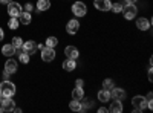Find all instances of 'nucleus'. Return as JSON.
<instances>
[{"mask_svg":"<svg viewBox=\"0 0 153 113\" xmlns=\"http://www.w3.org/2000/svg\"><path fill=\"white\" fill-rule=\"evenodd\" d=\"M78 29H80V21H78V20L72 18V20L68 21V24H66V31H68V34L75 35L76 32H78Z\"/></svg>","mask_w":153,"mask_h":113,"instance_id":"nucleus-9","label":"nucleus"},{"mask_svg":"<svg viewBox=\"0 0 153 113\" xmlns=\"http://www.w3.org/2000/svg\"><path fill=\"white\" fill-rule=\"evenodd\" d=\"M0 2H3V3H6V5H8L9 2H12V0H0Z\"/></svg>","mask_w":153,"mask_h":113,"instance_id":"nucleus-37","label":"nucleus"},{"mask_svg":"<svg viewBox=\"0 0 153 113\" xmlns=\"http://www.w3.org/2000/svg\"><path fill=\"white\" fill-rule=\"evenodd\" d=\"M22 11H23V9H22V5L17 3V2H14V0L8 3V14H9L11 17H19V16L22 14Z\"/></svg>","mask_w":153,"mask_h":113,"instance_id":"nucleus-5","label":"nucleus"},{"mask_svg":"<svg viewBox=\"0 0 153 113\" xmlns=\"http://www.w3.org/2000/svg\"><path fill=\"white\" fill-rule=\"evenodd\" d=\"M97 96H98V99H100L101 103H109L110 99H112V98H110V92H109V90H104V89L100 90Z\"/></svg>","mask_w":153,"mask_h":113,"instance_id":"nucleus-19","label":"nucleus"},{"mask_svg":"<svg viewBox=\"0 0 153 113\" xmlns=\"http://www.w3.org/2000/svg\"><path fill=\"white\" fill-rule=\"evenodd\" d=\"M94 6H95L98 11L106 12V11H110L112 2H110V0H94Z\"/></svg>","mask_w":153,"mask_h":113,"instance_id":"nucleus-7","label":"nucleus"},{"mask_svg":"<svg viewBox=\"0 0 153 113\" xmlns=\"http://www.w3.org/2000/svg\"><path fill=\"white\" fill-rule=\"evenodd\" d=\"M63 69L66 72H72L76 69V60H72V58H66L63 61Z\"/></svg>","mask_w":153,"mask_h":113,"instance_id":"nucleus-15","label":"nucleus"},{"mask_svg":"<svg viewBox=\"0 0 153 113\" xmlns=\"http://www.w3.org/2000/svg\"><path fill=\"white\" fill-rule=\"evenodd\" d=\"M107 110L112 112V113H121V112H123V104H121V101H118V99H113V103L110 104V107H109Z\"/></svg>","mask_w":153,"mask_h":113,"instance_id":"nucleus-17","label":"nucleus"},{"mask_svg":"<svg viewBox=\"0 0 153 113\" xmlns=\"http://www.w3.org/2000/svg\"><path fill=\"white\" fill-rule=\"evenodd\" d=\"M121 12H123V16H124L126 20H132L138 14V8L135 6V3H127L126 6H123V11Z\"/></svg>","mask_w":153,"mask_h":113,"instance_id":"nucleus-3","label":"nucleus"},{"mask_svg":"<svg viewBox=\"0 0 153 113\" xmlns=\"http://www.w3.org/2000/svg\"><path fill=\"white\" fill-rule=\"evenodd\" d=\"M5 72H8L9 75H12V73H16V72H17V61H16V60H12L11 57H9L8 61L5 63Z\"/></svg>","mask_w":153,"mask_h":113,"instance_id":"nucleus-13","label":"nucleus"},{"mask_svg":"<svg viewBox=\"0 0 153 113\" xmlns=\"http://www.w3.org/2000/svg\"><path fill=\"white\" fill-rule=\"evenodd\" d=\"M65 55H66V58L76 60L80 57V52H78V49H76L75 46H66L65 47Z\"/></svg>","mask_w":153,"mask_h":113,"instance_id":"nucleus-12","label":"nucleus"},{"mask_svg":"<svg viewBox=\"0 0 153 113\" xmlns=\"http://www.w3.org/2000/svg\"><path fill=\"white\" fill-rule=\"evenodd\" d=\"M3 78H5V80H8V78H9V73H8V72H5V70H3Z\"/></svg>","mask_w":153,"mask_h":113,"instance_id":"nucleus-35","label":"nucleus"},{"mask_svg":"<svg viewBox=\"0 0 153 113\" xmlns=\"http://www.w3.org/2000/svg\"><path fill=\"white\" fill-rule=\"evenodd\" d=\"M106 112H107L106 107H100V109H98V113H106Z\"/></svg>","mask_w":153,"mask_h":113,"instance_id":"nucleus-33","label":"nucleus"},{"mask_svg":"<svg viewBox=\"0 0 153 113\" xmlns=\"http://www.w3.org/2000/svg\"><path fill=\"white\" fill-rule=\"evenodd\" d=\"M2 54L5 55V57H12V55H14L16 54V47L14 46H12V43H9V44H5L3 47H2Z\"/></svg>","mask_w":153,"mask_h":113,"instance_id":"nucleus-18","label":"nucleus"},{"mask_svg":"<svg viewBox=\"0 0 153 113\" xmlns=\"http://www.w3.org/2000/svg\"><path fill=\"white\" fill-rule=\"evenodd\" d=\"M110 98L118 99V101H123V99L126 98V90L121 89V87H113V89L110 90Z\"/></svg>","mask_w":153,"mask_h":113,"instance_id":"nucleus-11","label":"nucleus"},{"mask_svg":"<svg viewBox=\"0 0 153 113\" xmlns=\"http://www.w3.org/2000/svg\"><path fill=\"white\" fill-rule=\"evenodd\" d=\"M29 54H26V52H25V51H22V49H20V51H19V60L23 63V64H28V63H29Z\"/></svg>","mask_w":153,"mask_h":113,"instance_id":"nucleus-25","label":"nucleus"},{"mask_svg":"<svg viewBox=\"0 0 153 113\" xmlns=\"http://www.w3.org/2000/svg\"><path fill=\"white\" fill-rule=\"evenodd\" d=\"M3 98V95H2V92H0V99H2Z\"/></svg>","mask_w":153,"mask_h":113,"instance_id":"nucleus-39","label":"nucleus"},{"mask_svg":"<svg viewBox=\"0 0 153 113\" xmlns=\"http://www.w3.org/2000/svg\"><path fill=\"white\" fill-rule=\"evenodd\" d=\"M22 51H25L26 54H34L35 51H37V43L34 41V40H29V41H25L23 43V47H22Z\"/></svg>","mask_w":153,"mask_h":113,"instance_id":"nucleus-14","label":"nucleus"},{"mask_svg":"<svg viewBox=\"0 0 153 113\" xmlns=\"http://www.w3.org/2000/svg\"><path fill=\"white\" fill-rule=\"evenodd\" d=\"M51 8V2L49 0H38L37 2V11L42 12V11H48Z\"/></svg>","mask_w":153,"mask_h":113,"instance_id":"nucleus-20","label":"nucleus"},{"mask_svg":"<svg viewBox=\"0 0 153 113\" xmlns=\"http://www.w3.org/2000/svg\"><path fill=\"white\" fill-rule=\"evenodd\" d=\"M152 77H153V72H152V67H150V69H149V80H150V81L153 80Z\"/></svg>","mask_w":153,"mask_h":113,"instance_id":"nucleus-34","label":"nucleus"},{"mask_svg":"<svg viewBox=\"0 0 153 113\" xmlns=\"http://www.w3.org/2000/svg\"><path fill=\"white\" fill-rule=\"evenodd\" d=\"M19 21H20L22 24H31V21H32L31 12H28V11H22V14L19 16Z\"/></svg>","mask_w":153,"mask_h":113,"instance_id":"nucleus-16","label":"nucleus"},{"mask_svg":"<svg viewBox=\"0 0 153 113\" xmlns=\"http://www.w3.org/2000/svg\"><path fill=\"white\" fill-rule=\"evenodd\" d=\"M132 107H133V112L139 113V112H144L147 109V99L141 95H136L132 98Z\"/></svg>","mask_w":153,"mask_h":113,"instance_id":"nucleus-2","label":"nucleus"},{"mask_svg":"<svg viewBox=\"0 0 153 113\" xmlns=\"http://www.w3.org/2000/svg\"><path fill=\"white\" fill-rule=\"evenodd\" d=\"M58 44V38L57 37H48L46 38V46L48 47H55Z\"/></svg>","mask_w":153,"mask_h":113,"instance_id":"nucleus-27","label":"nucleus"},{"mask_svg":"<svg viewBox=\"0 0 153 113\" xmlns=\"http://www.w3.org/2000/svg\"><path fill=\"white\" fill-rule=\"evenodd\" d=\"M113 87H115V84H113V81H112L110 78H107V80L103 81V89H104V90H109V92H110Z\"/></svg>","mask_w":153,"mask_h":113,"instance_id":"nucleus-28","label":"nucleus"},{"mask_svg":"<svg viewBox=\"0 0 153 113\" xmlns=\"http://www.w3.org/2000/svg\"><path fill=\"white\" fill-rule=\"evenodd\" d=\"M115 14H120V12L123 11V5L121 3H112V8H110Z\"/></svg>","mask_w":153,"mask_h":113,"instance_id":"nucleus-29","label":"nucleus"},{"mask_svg":"<svg viewBox=\"0 0 153 113\" xmlns=\"http://www.w3.org/2000/svg\"><path fill=\"white\" fill-rule=\"evenodd\" d=\"M8 26H9V29H12V31L19 29V26H20L19 17H11V18H9V21H8Z\"/></svg>","mask_w":153,"mask_h":113,"instance_id":"nucleus-23","label":"nucleus"},{"mask_svg":"<svg viewBox=\"0 0 153 113\" xmlns=\"http://www.w3.org/2000/svg\"><path fill=\"white\" fill-rule=\"evenodd\" d=\"M0 104H2L3 110L5 112H12L16 107V103H14V99L9 98V96H3L2 99H0Z\"/></svg>","mask_w":153,"mask_h":113,"instance_id":"nucleus-8","label":"nucleus"},{"mask_svg":"<svg viewBox=\"0 0 153 113\" xmlns=\"http://www.w3.org/2000/svg\"><path fill=\"white\" fill-rule=\"evenodd\" d=\"M12 46L16 47V51H20V49L23 47V40H22V37H14V38H12Z\"/></svg>","mask_w":153,"mask_h":113,"instance_id":"nucleus-26","label":"nucleus"},{"mask_svg":"<svg viewBox=\"0 0 153 113\" xmlns=\"http://www.w3.org/2000/svg\"><path fill=\"white\" fill-rule=\"evenodd\" d=\"M3 38H5V32H3V29H2V28H0V41H2Z\"/></svg>","mask_w":153,"mask_h":113,"instance_id":"nucleus-32","label":"nucleus"},{"mask_svg":"<svg viewBox=\"0 0 153 113\" xmlns=\"http://www.w3.org/2000/svg\"><path fill=\"white\" fill-rule=\"evenodd\" d=\"M72 14L75 17H84L87 14V6L84 2H75L72 5Z\"/></svg>","mask_w":153,"mask_h":113,"instance_id":"nucleus-4","label":"nucleus"},{"mask_svg":"<svg viewBox=\"0 0 153 113\" xmlns=\"http://www.w3.org/2000/svg\"><path fill=\"white\" fill-rule=\"evenodd\" d=\"M81 106H83V112H86V110H89V109H92V106H94V101H92V99L91 98H81Z\"/></svg>","mask_w":153,"mask_h":113,"instance_id":"nucleus-24","label":"nucleus"},{"mask_svg":"<svg viewBox=\"0 0 153 113\" xmlns=\"http://www.w3.org/2000/svg\"><path fill=\"white\" fill-rule=\"evenodd\" d=\"M0 92H2L3 96H9L12 98L16 95V84L14 83H11L9 80H5L0 83Z\"/></svg>","mask_w":153,"mask_h":113,"instance_id":"nucleus-1","label":"nucleus"},{"mask_svg":"<svg viewBox=\"0 0 153 113\" xmlns=\"http://www.w3.org/2000/svg\"><path fill=\"white\" fill-rule=\"evenodd\" d=\"M150 24H152V21L147 17H139L136 20V28L139 31H149L150 29Z\"/></svg>","mask_w":153,"mask_h":113,"instance_id":"nucleus-10","label":"nucleus"},{"mask_svg":"<svg viewBox=\"0 0 153 113\" xmlns=\"http://www.w3.org/2000/svg\"><path fill=\"white\" fill-rule=\"evenodd\" d=\"M34 9V5L32 3H26V5H25V11H28V12H31Z\"/></svg>","mask_w":153,"mask_h":113,"instance_id":"nucleus-31","label":"nucleus"},{"mask_svg":"<svg viewBox=\"0 0 153 113\" xmlns=\"http://www.w3.org/2000/svg\"><path fill=\"white\" fill-rule=\"evenodd\" d=\"M55 58V51H54V47H48L45 46L42 49V60L46 61V63H51V61H54Z\"/></svg>","mask_w":153,"mask_h":113,"instance_id":"nucleus-6","label":"nucleus"},{"mask_svg":"<svg viewBox=\"0 0 153 113\" xmlns=\"http://www.w3.org/2000/svg\"><path fill=\"white\" fill-rule=\"evenodd\" d=\"M2 112H5V110H3V107H2V106H0V113H2Z\"/></svg>","mask_w":153,"mask_h":113,"instance_id":"nucleus-38","label":"nucleus"},{"mask_svg":"<svg viewBox=\"0 0 153 113\" xmlns=\"http://www.w3.org/2000/svg\"><path fill=\"white\" fill-rule=\"evenodd\" d=\"M83 96H84L83 87H75V89L72 90V99H78V101H81Z\"/></svg>","mask_w":153,"mask_h":113,"instance_id":"nucleus-21","label":"nucleus"},{"mask_svg":"<svg viewBox=\"0 0 153 113\" xmlns=\"http://www.w3.org/2000/svg\"><path fill=\"white\" fill-rule=\"evenodd\" d=\"M75 87H84V81H83V78H78L75 81Z\"/></svg>","mask_w":153,"mask_h":113,"instance_id":"nucleus-30","label":"nucleus"},{"mask_svg":"<svg viewBox=\"0 0 153 113\" xmlns=\"http://www.w3.org/2000/svg\"><path fill=\"white\" fill-rule=\"evenodd\" d=\"M69 107L72 112H83V106L81 103L78 101V99H72V101L69 103Z\"/></svg>","mask_w":153,"mask_h":113,"instance_id":"nucleus-22","label":"nucleus"},{"mask_svg":"<svg viewBox=\"0 0 153 113\" xmlns=\"http://www.w3.org/2000/svg\"><path fill=\"white\" fill-rule=\"evenodd\" d=\"M124 2H126V3H136L138 0H124Z\"/></svg>","mask_w":153,"mask_h":113,"instance_id":"nucleus-36","label":"nucleus"}]
</instances>
